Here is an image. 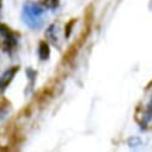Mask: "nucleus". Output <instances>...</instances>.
I'll return each instance as SVG.
<instances>
[{"instance_id":"obj_1","label":"nucleus","mask_w":152,"mask_h":152,"mask_svg":"<svg viewBox=\"0 0 152 152\" xmlns=\"http://www.w3.org/2000/svg\"><path fill=\"white\" fill-rule=\"evenodd\" d=\"M22 20L31 30H39L45 25V7L40 4L28 1L22 9Z\"/></svg>"},{"instance_id":"obj_2","label":"nucleus","mask_w":152,"mask_h":152,"mask_svg":"<svg viewBox=\"0 0 152 152\" xmlns=\"http://www.w3.org/2000/svg\"><path fill=\"white\" fill-rule=\"evenodd\" d=\"M17 71H18V68L17 67H13L12 69L6 71L1 75V78H0V89H5L10 84V82L13 79V77H15V74L17 73Z\"/></svg>"},{"instance_id":"obj_3","label":"nucleus","mask_w":152,"mask_h":152,"mask_svg":"<svg viewBox=\"0 0 152 152\" xmlns=\"http://www.w3.org/2000/svg\"><path fill=\"white\" fill-rule=\"evenodd\" d=\"M37 55H39L40 60L41 61H47L50 56V49H49V46L47 42L42 41L40 42L39 45V49H37Z\"/></svg>"},{"instance_id":"obj_4","label":"nucleus","mask_w":152,"mask_h":152,"mask_svg":"<svg viewBox=\"0 0 152 152\" xmlns=\"http://www.w3.org/2000/svg\"><path fill=\"white\" fill-rule=\"evenodd\" d=\"M46 36L48 37V40L54 45H59V40H60V37H59V34H58V26L55 24H52L49 25V28L47 29L46 31Z\"/></svg>"},{"instance_id":"obj_5","label":"nucleus","mask_w":152,"mask_h":152,"mask_svg":"<svg viewBox=\"0 0 152 152\" xmlns=\"http://www.w3.org/2000/svg\"><path fill=\"white\" fill-rule=\"evenodd\" d=\"M128 145H129L131 147L139 146V145H141V140H140V138H131V139L128 140Z\"/></svg>"},{"instance_id":"obj_6","label":"nucleus","mask_w":152,"mask_h":152,"mask_svg":"<svg viewBox=\"0 0 152 152\" xmlns=\"http://www.w3.org/2000/svg\"><path fill=\"white\" fill-rule=\"evenodd\" d=\"M45 5L48 9H55L58 6V0H45Z\"/></svg>"},{"instance_id":"obj_7","label":"nucleus","mask_w":152,"mask_h":152,"mask_svg":"<svg viewBox=\"0 0 152 152\" xmlns=\"http://www.w3.org/2000/svg\"><path fill=\"white\" fill-rule=\"evenodd\" d=\"M73 24H74V19H72V20H71V23L66 25V29H67V32H65V34H66V37H69V35H71V31H72L71 29H72Z\"/></svg>"}]
</instances>
